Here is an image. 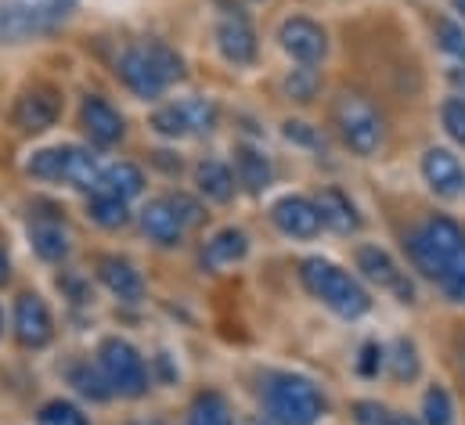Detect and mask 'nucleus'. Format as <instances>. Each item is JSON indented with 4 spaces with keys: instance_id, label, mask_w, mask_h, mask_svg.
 I'll list each match as a JSON object with an SVG mask.
<instances>
[{
    "instance_id": "f257e3e1",
    "label": "nucleus",
    "mask_w": 465,
    "mask_h": 425,
    "mask_svg": "<svg viewBox=\"0 0 465 425\" xmlns=\"http://www.w3.org/2000/svg\"><path fill=\"white\" fill-rule=\"evenodd\" d=\"M408 256L426 278L444 289L451 303H465V231L455 220L433 216L419 231H411Z\"/></svg>"
},
{
    "instance_id": "f03ea898",
    "label": "nucleus",
    "mask_w": 465,
    "mask_h": 425,
    "mask_svg": "<svg viewBox=\"0 0 465 425\" xmlns=\"http://www.w3.org/2000/svg\"><path fill=\"white\" fill-rule=\"evenodd\" d=\"M184 62L166 44H134L119 58V80L137 98H159L173 80H181Z\"/></svg>"
},
{
    "instance_id": "7ed1b4c3",
    "label": "nucleus",
    "mask_w": 465,
    "mask_h": 425,
    "mask_svg": "<svg viewBox=\"0 0 465 425\" xmlns=\"http://www.w3.org/2000/svg\"><path fill=\"white\" fill-rule=\"evenodd\" d=\"M300 278H303L307 292L314 300H322L329 311H336L340 318L353 321L361 318V314H368V307H371L368 292L350 278L347 271L336 267V263H329V260H322V256L303 260L300 263Z\"/></svg>"
},
{
    "instance_id": "20e7f679",
    "label": "nucleus",
    "mask_w": 465,
    "mask_h": 425,
    "mask_svg": "<svg viewBox=\"0 0 465 425\" xmlns=\"http://www.w3.org/2000/svg\"><path fill=\"white\" fill-rule=\"evenodd\" d=\"M263 404L278 425H314L325 415L322 390L303 375H271L263 386Z\"/></svg>"
},
{
    "instance_id": "39448f33",
    "label": "nucleus",
    "mask_w": 465,
    "mask_h": 425,
    "mask_svg": "<svg viewBox=\"0 0 465 425\" xmlns=\"http://www.w3.org/2000/svg\"><path fill=\"white\" fill-rule=\"evenodd\" d=\"M336 126H340V137L347 141L350 152L357 155H375L382 144H386V123L382 115L375 112V105L361 94H340L336 98Z\"/></svg>"
},
{
    "instance_id": "423d86ee",
    "label": "nucleus",
    "mask_w": 465,
    "mask_h": 425,
    "mask_svg": "<svg viewBox=\"0 0 465 425\" xmlns=\"http://www.w3.org/2000/svg\"><path fill=\"white\" fill-rule=\"evenodd\" d=\"M98 364H102L113 393H119V397H141L148 390L144 361H141V353L126 339H119V335L105 339L102 350H98Z\"/></svg>"
},
{
    "instance_id": "0eeeda50",
    "label": "nucleus",
    "mask_w": 465,
    "mask_h": 425,
    "mask_svg": "<svg viewBox=\"0 0 465 425\" xmlns=\"http://www.w3.org/2000/svg\"><path fill=\"white\" fill-rule=\"evenodd\" d=\"M69 0H44V4H11L0 7V40L18 44L36 29L54 25L58 18H65Z\"/></svg>"
},
{
    "instance_id": "6e6552de",
    "label": "nucleus",
    "mask_w": 465,
    "mask_h": 425,
    "mask_svg": "<svg viewBox=\"0 0 465 425\" xmlns=\"http://www.w3.org/2000/svg\"><path fill=\"white\" fill-rule=\"evenodd\" d=\"M62 115V98L54 87H25L18 98H15V108H11V123L25 133H40V130H51Z\"/></svg>"
},
{
    "instance_id": "1a4fd4ad",
    "label": "nucleus",
    "mask_w": 465,
    "mask_h": 425,
    "mask_svg": "<svg viewBox=\"0 0 465 425\" xmlns=\"http://www.w3.org/2000/svg\"><path fill=\"white\" fill-rule=\"evenodd\" d=\"M278 40H282L285 54L296 58L300 65H314V62H322L325 51H329L325 29H322L318 22H311V18H289V22H282Z\"/></svg>"
},
{
    "instance_id": "9d476101",
    "label": "nucleus",
    "mask_w": 465,
    "mask_h": 425,
    "mask_svg": "<svg viewBox=\"0 0 465 425\" xmlns=\"http://www.w3.org/2000/svg\"><path fill=\"white\" fill-rule=\"evenodd\" d=\"M15 335L29 350H40V346H47L54 339V321H51L44 296L25 292V296L15 300Z\"/></svg>"
},
{
    "instance_id": "9b49d317",
    "label": "nucleus",
    "mask_w": 465,
    "mask_h": 425,
    "mask_svg": "<svg viewBox=\"0 0 465 425\" xmlns=\"http://www.w3.org/2000/svg\"><path fill=\"white\" fill-rule=\"evenodd\" d=\"M357 267H361V271H364V278H368V282H375L379 289L397 292V300H401V303H411V300H415L411 282L401 274V267L393 263V256H390L386 249H379V245H361V249H357Z\"/></svg>"
},
{
    "instance_id": "f8f14e48",
    "label": "nucleus",
    "mask_w": 465,
    "mask_h": 425,
    "mask_svg": "<svg viewBox=\"0 0 465 425\" xmlns=\"http://www.w3.org/2000/svg\"><path fill=\"white\" fill-rule=\"evenodd\" d=\"M217 47L234 65H249L256 58V33H252L245 15H232V11L221 15V22H217Z\"/></svg>"
},
{
    "instance_id": "ddd939ff",
    "label": "nucleus",
    "mask_w": 465,
    "mask_h": 425,
    "mask_svg": "<svg viewBox=\"0 0 465 425\" xmlns=\"http://www.w3.org/2000/svg\"><path fill=\"white\" fill-rule=\"evenodd\" d=\"M271 216H274V223H278L285 234H292V238H314L318 227H322L318 206L307 203V199H300V195H285V199H278L274 210H271Z\"/></svg>"
},
{
    "instance_id": "4468645a",
    "label": "nucleus",
    "mask_w": 465,
    "mask_h": 425,
    "mask_svg": "<svg viewBox=\"0 0 465 425\" xmlns=\"http://www.w3.org/2000/svg\"><path fill=\"white\" fill-rule=\"evenodd\" d=\"M422 173H426L430 188H433L437 195H444V199L459 195V192H462V184H465L462 163H459L448 148H430V152H426V159H422Z\"/></svg>"
},
{
    "instance_id": "2eb2a0df",
    "label": "nucleus",
    "mask_w": 465,
    "mask_h": 425,
    "mask_svg": "<svg viewBox=\"0 0 465 425\" xmlns=\"http://www.w3.org/2000/svg\"><path fill=\"white\" fill-rule=\"evenodd\" d=\"M80 119H84V130H87V137L94 141V144H116L119 137H123V130H126V123H123V115H119L116 108L109 105L105 98H87L84 108H80Z\"/></svg>"
},
{
    "instance_id": "dca6fc26",
    "label": "nucleus",
    "mask_w": 465,
    "mask_h": 425,
    "mask_svg": "<svg viewBox=\"0 0 465 425\" xmlns=\"http://www.w3.org/2000/svg\"><path fill=\"white\" fill-rule=\"evenodd\" d=\"M98 278L113 296L126 300V303H137L144 296V282H141L137 267L130 260H123V256H102L98 260Z\"/></svg>"
},
{
    "instance_id": "f3484780",
    "label": "nucleus",
    "mask_w": 465,
    "mask_h": 425,
    "mask_svg": "<svg viewBox=\"0 0 465 425\" xmlns=\"http://www.w3.org/2000/svg\"><path fill=\"white\" fill-rule=\"evenodd\" d=\"M141 227H144V234H148L152 242H159V245H177V242L184 238V223H181V216H177L170 199H152V203L141 210Z\"/></svg>"
},
{
    "instance_id": "a211bd4d",
    "label": "nucleus",
    "mask_w": 465,
    "mask_h": 425,
    "mask_svg": "<svg viewBox=\"0 0 465 425\" xmlns=\"http://www.w3.org/2000/svg\"><path fill=\"white\" fill-rule=\"evenodd\" d=\"M314 206H318L322 223L332 227V231H340V234H350V231L361 227V216L353 210V203H350L343 192H336V188H325V192L314 199Z\"/></svg>"
},
{
    "instance_id": "6ab92c4d",
    "label": "nucleus",
    "mask_w": 465,
    "mask_h": 425,
    "mask_svg": "<svg viewBox=\"0 0 465 425\" xmlns=\"http://www.w3.org/2000/svg\"><path fill=\"white\" fill-rule=\"evenodd\" d=\"M245 252H249V238H245V231L224 227V231H217V234L206 242L203 260H206V267H232V263H238Z\"/></svg>"
},
{
    "instance_id": "aec40b11",
    "label": "nucleus",
    "mask_w": 465,
    "mask_h": 425,
    "mask_svg": "<svg viewBox=\"0 0 465 425\" xmlns=\"http://www.w3.org/2000/svg\"><path fill=\"white\" fill-rule=\"evenodd\" d=\"M102 166H98V159L91 155V152H84V148H69V155H65V170H62V181L69 184V188H80V192H94V188H102Z\"/></svg>"
},
{
    "instance_id": "412c9836",
    "label": "nucleus",
    "mask_w": 465,
    "mask_h": 425,
    "mask_svg": "<svg viewBox=\"0 0 465 425\" xmlns=\"http://www.w3.org/2000/svg\"><path fill=\"white\" fill-rule=\"evenodd\" d=\"M234 181L245 184V192L260 195L271 184V163L256 148H238L234 152Z\"/></svg>"
},
{
    "instance_id": "4be33fe9",
    "label": "nucleus",
    "mask_w": 465,
    "mask_h": 425,
    "mask_svg": "<svg viewBox=\"0 0 465 425\" xmlns=\"http://www.w3.org/2000/svg\"><path fill=\"white\" fill-rule=\"evenodd\" d=\"M195 184H199V192H203L210 203H232L234 173L224 166V163H217V159L199 163V170H195Z\"/></svg>"
},
{
    "instance_id": "5701e85b",
    "label": "nucleus",
    "mask_w": 465,
    "mask_h": 425,
    "mask_svg": "<svg viewBox=\"0 0 465 425\" xmlns=\"http://www.w3.org/2000/svg\"><path fill=\"white\" fill-rule=\"evenodd\" d=\"M29 238H33V249L44 256V260H62L69 252V234L58 220H36L29 227Z\"/></svg>"
},
{
    "instance_id": "b1692460",
    "label": "nucleus",
    "mask_w": 465,
    "mask_h": 425,
    "mask_svg": "<svg viewBox=\"0 0 465 425\" xmlns=\"http://www.w3.org/2000/svg\"><path fill=\"white\" fill-rule=\"evenodd\" d=\"M141 188H144V173L134 166V163H113L105 173H102V192H109V195H116V199H134V195H141Z\"/></svg>"
},
{
    "instance_id": "393cba45",
    "label": "nucleus",
    "mask_w": 465,
    "mask_h": 425,
    "mask_svg": "<svg viewBox=\"0 0 465 425\" xmlns=\"http://www.w3.org/2000/svg\"><path fill=\"white\" fill-rule=\"evenodd\" d=\"M188 425H234L232 404L221 393H203L188 411Z\"/></svg>"
},
{
    "instance_id": "a878e982",
    "label": "nucleus",
    "mask_w": 465,
    "mask_h": 425,
    "mask_svg": "<svg viewBox=\"0 0 465 425\" xmlns=\"http://www.w3.org/2000/svg\"><path fill=\"white\" fill-rule=\"evenodd\" d=\"M91 220L98 223V227H105V231H119V227H126V220H130V212H126V203L116 199V195H109V192H98V195H91Z\"/></svg>"
},
{
    "instance_id": "bb28decb",
    "label": "nucleus",
    "mask_w": 465,
    "mask_h": 425,
    "mask_svg": "<svg viewBox=\"0 0 465 425\" xmlns=\"http://www.w3.org/2000/svg\"><path fill=\"white\" fill-rule=\"evenodd\" d=\"M69 382H73L76 393L87 397V400H109V397H113V386H109L105 371H98V368H91V364H76V368L69 371Z\"/></svg>"
},
{
    "instance_id": "cd10ccee",
    "label": "nucleus",
    "mask_w": 465,
    "mask_h": 425,
    "mask_svg": "<svg viewBox=\"0 0 465 425\" xmlns=\"http://www.w3.org/2000/svg\"><path fill=\"white\" fill-rule=\"evenodd\" d=\"M318 91H322V76H318V69H311V65L292 69V73L285 76V94H289L292 102H311V98H318Z\"/></svg>"
},
{
    "instance_id": "c85d7f7f",
    "label": "nucleus",
    "mask_w": 465,
    "mask_h": 425,
    "mask_svg": "<svg viewBox=\"0 0 465 425\" xmlns=\"http://www.w3.org/2000/svg\"><path fill=\"white\" fill-rule=\"evenodd\" d=\"M65 155H69V148H44V152H36V155L29 159L25 170H29L33 177H40V181H62Z\"/></svg>"
},
{
    "instance_id": "c756f323",
    "label": "nucleus",
    "mask_w": 465,
    "mask_h": 425,
    "mask_svg": "<svg viewBox=\"0 0 465 425\" xmlns=\"http://www.w3.org/2000/svg\"><path fill=\"white\" fill-rule=\"evenodd\" d=\"M36 425H91V422H87V415H84L76 404H69V400H51V404L40 408Z\"/></svg>"
},
{
    "instance_id": "7c9ffc66",
    "label": "nucleus",
    "mask_w": 465,
    "mask_h": 425,
    "mask_svg": "<svg viewBox=\"0 0 465 425\" xmlns=\"http://www.w3.org/2000/svg\"><path fill=\"white\" fill-rule=\"evenodd\" d=\"M184 108V119H188V130L192 133H210L217 126V105L206 102V98H192V102H181Z\"/></svg>"
},
{
    "instance_id": "2f4dec72",
    "label": "nucleus",
    "mask_w": 465,
    "mask_h": 425,
    "mask_svg": "<svg viewBox=\"0 0 465 425\" xmlns=\"http://www.w3.org/2000/svg\"><path fill=\"white\" fill-rule=\"evenodd\" d=\"M422 415H426V425H451L455 422V408H451V397L448 390L433 386L422 400Z\"/></svg>"
},
{
    "instance_id": "473e14b6",
    "label": "nucleus",
    "mask_w": 465,
    "mask_h": 425,
    "mask_svg": "<svg viewBox=\"0 0 465 425\" xmlns=\"http://www.w3.org/2000/svg\"><path fill=\"white\" fill-rule=\"evenodd\" d=\"M152 130L163 133V137H188V119H184V108L181 105H166L152 115Z\"/></svg>"
},
{
    "instance_id": "72a5a7b5",
    "label": "nucleus",
    "mask_w": 465,
    "mask_h": 425,
    "mask_svg": "<svg viewBox=\"0 0 465 425\" xmlns=\"http://www.w3.org/2000/svg\"><path fill=\"white\" fill-rule=\"evenodd\" d=\"M440 119H444V130H448L459 144H465V98H451V102H444Z\"/></svg>"
},
{
    "instance_id": "f704fd0d",
    "label": "nucleus",
    "mask_w": 465,
    "mask_h": 425,
    "mask_svg": "<svg viewBox=\"0 0 465 425\" xmlns=\"http://www.w3.org/2000/svg\"><path fill=\"white\" fill-rule=\"evenodd\" d=\"M393 375H397V379H415V375H419L415 346H411V342H404V339L393 346Z\"/></svg>"
},
{
    "instance_id": "c9c22d12",
    "label": "nucleus",
    "mask_w": 465,
    "mask_h": 425,
    "mask_svg": "<svg viewBox=\"0 0 465 425\" xmlns=\"http://www.w3.org/2000/svg\"><path fill=\"white\" fill-rule=\"evenodd\" d=\"M437 36H440V47L444 51H451V54H459L465 62V33L455 25V22H448V18H440L437 22Z\"/></svg>"
},
{
    "instance_id": "e433bc0d",
    "label": "nucleus",
    "mask_w": 465,
    "mask_h": 425,
    "mask_svg": "<svg viewBox=\"0 0 465 425\" xmlns=\"http://www.w3.org/2000/svg\"><path fill=\"white\" fill-rule=\"evenodd\" d=\"M285 137L296 141V144H307V148H325V137H322L314 126L300 123V119H289V123H285Z\"/></svg>"
},
{
    "instance_id": "4c0bfd02",
    "label": "nucleus",
    "mask_w": 465,
    "mask_h": 425,
    "mask_svg": "<svg viewBox=\"0 0 465 425\" xmlns=\"http://www.w3.org/2000/svg\"><path fill=\"white\" fill-rule=\"evenodd\" d=\"M170 203H173V210H177V216H181V223H184V227H195V223H203V220H206L203 206H199L195 199H188V195H170Z\"/></svg>"
},
{
    "instance_id": "58836bf2",
    "label": "nucleus",
    "mask_w": 465,
    "mask_h": 425,
    "mask_svg": "<svg viewBox=\"0 0 465 425\" xmlns=\"http://www.w3.org/2000/svg\"><path fill=\"white\" fill-rule=\"evenodd\" d=\"M379 364H382V350H379V342H364L361 361H357V371H361L364 379H371V375H379Z\"/></svg>"
},
{
    "instance_id": "ea45409f",
    "label": "nucleus",
    "mask_w": 465,
    "mask_h": 425,
    "mask_svg": "<svg viewBox=\"0 0 465 425\" xmlns=\"http://www.w3.org/2000/svg\"><path fill=\"white\" fill-rule=\"evenodd\" d=\"M357 415V425H386L390 422V415H386V408H379V404H371V400H361L357 408H353Z\"/></svg>"
},
{
    "instance_id": "a19ab883",
    "label": "nucleus",
    "mask_w": 465,
    "mask_h": 425,
    "mask_svg": "<svg viewBox=\"0 0 465 425\" xmlns=\"http://www.w3.org/2000/svg\"><path fill=\"white\" fill-rule=\"evenodd\" d=\"M11 278V260H7V252H4V245H0V285Z\"/></svg>"
},
{
    "instance_id": "79ce46f5",
    "label": "nucleus",
    "mask_w": 465,
    "mask_h": 425,
    "mask_svg": "<svg viewBox=\"0 0 465 425\" xmlns=\"http://www.w3.org/2000/svg\"><path fill=\"white\" fill-rule=\"evenodd\" d=\"M451 84H455V87H459V91L465 94V62H462V65H455V69H451Z\"/></svg>"
},
{
    "instance_id": "37998d69",
    "label": "nucleus",
    "mask_w": 465,
    "mask_h": 425,
    "mask_svg": "<svg viewBox=\"0 0 465 425\" xmlns=\"http://www.w3.org/2000/svg\"><path fill=\"white\" fill-rule=\"evenodd\" d=\"M386 425H419L415 419H408V415H390V422Z\"/></svg>"
},
{
    "instance_id": "c03bdc74",
    "label": "nucleus",
    "mask_w": 465,
    "mask_h": 425,
    "mask_svg": "<svg viewBox=\"0 0 465 425\" xmlns=\"http://www.w3.org/2000/svg\"><path fill=\"white\" fill-rule=\"evenodd\" d=\"M455 7H459V11L465 15V0H455Z\"/></svg>"
},
{
    "instance_id": "a18cd8bd",
    "label": "nucleus",
    "mask_w": 465,
    "mask_h": 425,
    "mask_svg": "<svg viewBox=\"0 0 465 425\" xmlns=\"http://www.w3.org/2000/svg\"><path fill=\"white\" fill-rule=\"evenodd\" d=\"M137 425H152V422H137Z\"/></svg>"
},
{
    "instance_id": "49530a36",
    "label": "nucleus",
    "mask_w": 465,
    "mask_h": 425,
    "mask_svg": "<svg viewBox=\"0 0 465 425\" xmlns=\"http://www.w3.org/2000/svg\"><path fill=\"white\" fill-rule=\"evenodd\" d=\"M0 328H4V318H0Z\"/></svg>"
},
{
    "instance_id": "de8ad7c7",
    "label": "nucleus",
    "mask_w": 465,
    "mask_h": 425,
    "mask_svg": "<svg viewBox=\"0 0 465 425\" xmlns=\"http://www.w3.org/2000/svg\"><path fill=\"white\" fill-rule=\"evenodd\" d=\"M252 425H263V422H252Z\"/></svg>"
}]
</instances>
